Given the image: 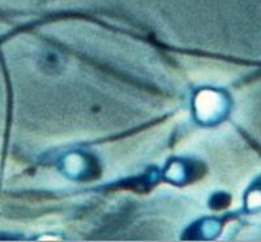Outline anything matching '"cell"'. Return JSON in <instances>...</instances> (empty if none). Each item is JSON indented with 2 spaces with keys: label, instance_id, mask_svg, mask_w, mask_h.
<instances>
[{
  "label": "cell",
  "instance_id": "cell-1",
  "mask_svg": "<svg viewBox=\"0 0 261 242\" xmlns=\"http://www.w3.org/2000/svg\"><path fill=\"white\" fill-rule=\"evenodd\" d=\"M218 105V99L214 94L211 93H205L200 97L199 99V111H205V115L213 113L217 109Z\"/></svg>",
  "mask_w": 261,
  "mask_h": 242
}]
</instances>
